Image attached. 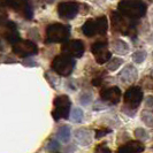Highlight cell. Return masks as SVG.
Listing matches in <instances>:
<instances>
[{
	"label": "cell",
	"mask_w": 153,
	"mask_h": 153,
	"mask_svg": "<svg viewBox=\"0 0 153 153\" xmlns=\"http://www.w3.org/2000/svg\"><path fill=\"white\" fill-rule=\"evenodd\" d=\"M117 10L132 20H138L145 16L147 7L142 0H121L117 5Z\"/></svg>",
	"instance_id": "6da1fadb"
},
{
	"label": "cell",
	"mask_w": 153,
	"mask_h": 153,
	"mask_svg": "<svg viewBox=\"0 0 153 153\" xmlns=\"http://www.w3.org/2000/svg\"><path fill=\"white\" fill-rule=\"evenodd\" d=\"M111 20H112V25L115 31L126 35V36H132L136 30V21L127 16L122 15L119 10L113 12L111 14Z\"/></svg>",
	"instance_id": "7a4b0ae2"
},
{
	"label": "cell",
	"mask_w": 153,
	"mask_h": 153,
	"mask_svg": "<svg viewBox=\"0 0 153 153\" xmlns=\"http://www.w3.org/2000/svg\"><path fill=\"white\" fill-rule=\"evenodd\" d=\"M70 36V27L62 23H53L46 28V43H65Z\"/></svg>",
	"instance_id": "3957f363"
},
{
	"label": "cell",
	"mask_w": 153,
	"mask_h": 153,
	"mask_svg": "<svg viewBox=\"0 0 153 153\" xmlns=\"http://www.w3.org/2000/svg\"><path fill=\"white\" fill-rule=\"evenodd\" d=\"M51 68L58 75L67 77L73 73V70L75 68V60L73 56L66 53L59 54L53 59V61L51 63Z\"/></svg>",
	"instance_id": "277c9868"
},
{
	"label": "cell",
	"mask_w": 153,
	"mask_h": 153,
	"mask_svg": "<svg viewBox=\"0 0 153 153\" xmlns=\"http://www.w3.org/2000/svg\"><path fill=\"white\" fill-rule=\"evenodd\" d=\"M54 108L52 111V116L55 121H59L61 119H68L69 111L71 107V101L68 96L61 94L58 96L53 101Z\"/></svg>",
	"instance_id": "5b68a950"
},
{
	"label": "cell",
	"mask_w": 153,
	"mask_h": 153,
	"mask_svg": "<svg viewBox=\"0 0 153 153\" xmlns=\"http://www.w3.org/2000/svg\"><path fill=\"white\" fill-rule=\"evenodd\" d=\"M12 51L20 58H28L38 53V46L31 40L20 39L19 42L12 45Z\"/></svg>",
	"instance_id": "8992f818"
},
{
	"label": "cell",
	"mask_w": 153,
	"mask_h": 153,
	"mask_svg": "<svg viewBox=\"0 0 153 153\" xmlns=\"http://www.w3.org/2000/svg\"><path fill=\"white\" fill-rule=\"evenodd\" d=\"M123 99H124L126 107L135 111L139 107V105L143 100V90L139 86H131L126 91Z\"/></svg>",
	"instance_id": "52a82bcc"
},
{
	"label": "cell",
	"mask_w": 153,
	"mask_h": 153,
	"mask_svg": "<svg viewBox=\"0 0 153 153\" xmlns=\"http://www.w3.org/2000/svg\"><path fill=\"white\" fill-rule=\"evenodd\" d=\"M91 52L94 55L97 63L99 65H104L112 59V53L108 51L106 40H98L93 43L91 46Z\"/></svg>",
	"instance_id": "ba28073f"
},
{
	"label": "cell",
	"mask_w": 153,
	"mask_h": 153,
	"mask_svg": "<svg viewBox=\"0 0 153 153\" xmlns=\"http://www.w3.org/2000/svg\"><path fill=\"white\" fill-rule=\"evenodd\" d=\"M4 2L15 12L21 13L25 20L32 19L33 13L29 0H4Z\"/></svg>",
	"instance_id": "9c48e42d"
},
{
	"label": "cell",
	"mask_w": 153,
	"mask_h": 153,
	"mask_svg": "<svg viewBox=\"0 0 153 153\" xmlns=\"http://www.w3.org/2000/svg\"><path fill=\"white\" fill-rule=\"evenodd\" d=\"M79 5L76 1H62L58 5V15L63 20H71L78 14Z\"/></svg>",
	"instance_id": "30bf717a"
},
{
	"label": "cell",
	"mask_w": 153,
	"mask_h": 153,
	"mask_svg": "<svg viewBox=\"0 0 153 153\" xmlns=\"http://www.w3.org/2000/svg\"><path fill=\"white\" fill-rule=\"evenodd\" d=\"M61 50L63 53L68 54L73 58H81L84 54L85 47L82 40L71 39V40H67L63 43Z\"/></svg>",
	"instance_id": "8fae6325"
},
{
	"label": "cell",
	"mask_w": 153,
	"mask_h": 153,
	"mask_svg": "<svg viewBox=\"0 0 153 153\" xmlns=\"http://www.w3.org/2000/svg\"><path fill=\"white\" fill-rule=\"evenodd\" d=\"M122 92L117 86H111V88H106L100 92V98L104 102L109 104V105H115L117 104L120 99H121Z\"/></svg>",
	"instance_id": "7c38bea8"
},
{
	"label": "cell",
	"mask_w": 153,
	"mask_h": 153,
	"mask_svg": "<svg viewBox=\"0 0 153 153\" xmlns=\"http://www.w3.org/2000/svg\"><path fill=\"white\" fill-rule=\"evenodd\" d=\"M4 38L7 40L9 44H15L16 42L20 40V33L16 28V24L14 22L8 21L5 27V32H4Z\"/></svg>",
	"instance_id": "4fadbf2b"
},
{
	"label": "cell",
	"mask_w": 153,
	"mask_h": 153,
	"mask_svg": "<svg viewBox=\"0 0 153 153\" xmlns=\"http://www.w3.org/2000/svg\"><path fill=\"white\" fill-rule=\"evenodd\" d=\"M138 77V71L132 65H127L120 73V79L123 83H134Z\"/></svg>",
	"instance_id": "5bb4252c"
},
{
	"label": "cell",
	"mask_w": 153,
	"mask_h": 153,
	"mask_svg": "<svg viewBox=\"0 0 153 153\" xmlns=\"http://www.w3.org/2000/svg\"><path fill=\"white\" fill-rule=\"evenodd\" d=\"M144 144L137 140H130L124 145L119 147L117 153H140L144 151Z\"/></svg>",
	"instance_id": "9a60e30c"
},
{
	"label": "cell",
	"mask_w": 153,
	"mask_h": 153,
	"mask_svg": "<svg viewBox=\"0 0 153 153\" xmlns=\"http://www.w3.org/2000/svg\"><path fill=\"white\" fill-rule=\"evenodd\" d=\"M82 32L86 37H93L96 35H98V29H97V23L96 19H90L82 25Z\"/></svg>",
	"instance_id": "2e32d148"
},
{
	"label": "cell",
	"mask_w": 153,
	"mask_h": 153,
	"mask_svg": "<svg viewBox=\"0 0 153 153\" xmlns=\"http://www.w3.org/2000/svg\"><path fill=\"white\" fill-rule=\"evenodd\" d=\"M75 138H76L77 142L83 146L89 145L92 140L91 134L86 130V129H83V128L76 130V132H75Z\"/></svg>",
	"instance_id": "e0dca14e"
},
{
	"label": "cell",
	"mask_w": 153,
	"mask_h": 153,
	"mask_svg": "<svg viewBox=\"0 0 153 153\" xmlns=\"http://www.w3.org/2000/svg\"><path fill=\"white\" fill-rule=\"evenodd\" d=\"M113 50H114L115 53L123 55V54H127L129 52V45L124 40L116 39V40L113 42Z\"/></svg>",
	"instance_id": "ac0fdd59"
},
{
	"label": "cell",
	"mask_w": 153,
	"mask_h": 153,
	"mask_svg": "<svg viewBox=\"0 0 153 153\" xmlns=\"http://www.w3.org/2000/svg\"><path fill=\"white\" fill-rule=\"evenodd\" d=\"M70 136H71V132H70V128L68 126H62L59 128V130L56 132V137L60 142H63V143H68L69 139H70Z\"/></svg>",
	"instance_id": "d6986e66"
},
{
	"label": "cell",
	"mask_w": 153,
	"mask_h": 153,
	"mask_svg": "<svg viewBox=\"0 0 153 153\" xmlns=\"http://www.w3.org/2000/svg\"><path fill=\"white\" fill-rule=\"evenodd\" d=\"M96 23H97V29H98V35H105L107 32L108 29V22L106 16H99L96 19Z\"/></svg>",
	"instance_id": "ffe728a7"
},
{
	"label": "cell",
	"mask_w": 153,
	"mask_h": 153,
	"mask_svg": "<svg viewBox=\"0 0 153 153\" xmlns=\"http://www.w3.org/2000/svg\"><path fill=\"white\" fill-rule=\"evenodd\" d=\"M122 63H123L122 59H120V58H113V59H111L109 62H108L107 69L111 70V71H115L116 69H119L121 67Z\"/></svg>",
	"instance_id": "44dd1931"
},
{
	"label": "cell",
	"mask_w": 153,
	"mask_h": 153,
	"mask_svg": "<svg viewBox=\"0 0 153 153\" xmlns=\"http://www.w3.org/2000/svg\"><path fill=\"white\" fill-rule=\"evenodd\" d=\"M83 117H84V114H83V111L81 108H74L73 109V113H71V120L76 123H81L83 121Z\"/></svg>",
	"instance_id": "7402d4cb"
},
{
	"label": "cell",
	"mask_w": 153,
	"mask_h": 153,
	"mask_svg": "<svg viewBox=\"0 0 153 153\" xmlns=\"http://www.w3.org/2000/svg\"><path fill=\"white\" fill-rule=\"evenodd\" d=\"M146 55H147L146 52L143 51V50L136 51V52H134V54H132V60H134V62H136V63H142L146 59Z\"/></svg>",
	"instance_id": "603a6c76"
},
{
	"label": "cell",
	"mask_w": 153,
	"mask_h": 153,
	"mask_svg": "<svg viewBox=\"0 0 153 153\" xmlns=\"http://www.w3.org/2000/svg\"><path fill=\"white\" fill-rule=\"evenodd\" d=\"M142 120L149 127H153V113L152 112H143L142 113Z\"/></svg>",
	"instance_id": "cb8c5ba5"
},
{
	"label": "cell",
	"mask_w": 153,
	"mask_h": 153,
	"mask_svg": "<svg viewBox=\"0 0 153 153\" xmlns=\"http://www.w3.org/2000/svg\"><path fill=\"white\" fill-rule=\"evenodd\" d=\"M135 136L137 138L138 140H146L147 138H149V134H147V131L145 129H143V128H137L136 130H135Z\"/></svg>",
	"instance_id": "d4e9b609"
},
{
	"label": "cell",
	"mask_w": 153,
	"mask_h": 153,
	"mask_svg": "<svg viewBox=\"0 0 153 153\" xmlns=\"http://www.w3.org/2000/svg\"><path fill=\"white\" fill-rule=\"evenodd\" d=\"M60 149V144L58 140H51L48 144H47V150L51 151V152H55Z\"/></svg>",
	"instance_id": "484cf974"
},
{
	"label": "cell",
	"mask_w": 153,
	"mask_h": 153,
	"mask_svg": "<svg viewBox=\"0 0 153 153\" xmlns=\"http://www.w3.org/2000/svg\"><path fill=\"white\" fill-rule=\"evenodd\" d=\"M96 153H111V150L105 144H99L96 146Z\"/></svg>",
	"instance_id": "4316f807"
},
{
	"label": "cell",
	"mask_w": 153,
	"mask_h": 153,
	"mask_svg": "<svg viewBox=\"0 0 153 153\" xmlns=\"http://www.w3.org/2000/svg\"><path fill=\"white\" fill-rule=\"evenodd\" d=\"M92 97L90 93H84V94H82V97H81V102L83 104V105H88L90 101H91Z\"/></svg>",
	"instance_id": "83f0119b"
},
{
	"label": "cell",
	"mask_w": 153,
	"mask_h": 153,
	"mask_svg": "<svg viewBox=\"0 0 153 153\" xmlns=\"http://www.w3.org/2000/svg\"><path fill=\"white\" fill-rule=\"evenodd\" d=\"M111 130L109 129H101V130H97L96 131V138H101L104 136H106L107 134H109Z\"/></svg>",
	"instance_id": "f1b7e54d"
},
{
	"label": "cell",
	"mask_w": 153,
	"mask_h": 153,
	"mask_svg": "<svg viewBox=\"0 0 153 153\" xmlns=\"http://www.w3.org/2000/svg\"><path fill=\"white\" fill-rule=\"evenodd\" d=\"M101 83H102V78L101 77H94L92 79V84L94 85V86H100Z\"/></svg>",
	"instance_id": "f546056e"
},
{
	"label": "cell",
	"mask_w": 153,
	"mask_h": 153,
	"mask_svg": "<svg viewBox=\"0 0 153 153\" xmlns=\"http://www.w3.org/2000/svg\"><path fill=\"white\" fill-rule=\"evenodd\" d=\"M146 106L147 107H153V97H149L145 101Z\"/></svg>",
	"instance_id": "4dcf8cb0"
},
{
	"label": "cell",
	"mask_w": 153,
	"mask_h": 153,
	"mask_svg": "<svg viewBox=\"0 0 153 153\" xmlns=\"http://www.w3.org/2000/svg\"><path fill=\"white\" fill-rule=\"evenodd\" d=\"M152 55H153V54H152Z\"/></svg>",
	"instance_id": "1f68e13d"
}]
</instances>
